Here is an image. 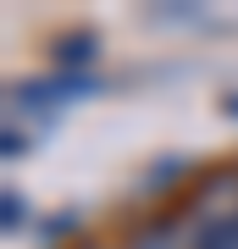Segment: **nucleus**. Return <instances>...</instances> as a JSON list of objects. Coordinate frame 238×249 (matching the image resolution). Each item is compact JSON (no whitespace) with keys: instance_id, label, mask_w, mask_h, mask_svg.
I'll use <instances>...</instances> for the list:
<instances>
[{"instance_id":"7ed1b4c3","label":"nucleus","mask_w":238,"mask_h":249,"mask_svg":"<svg viewBox=\"0 0 238 249\" xmlns=\"http://www.w3.org/2000/svg\"><path fill=\"white\" fill-rule=\"evenodd\" d=\"M94 55H100V39H94V34H72V39H61V45H55V61H61V72H83Z\"/></svg>"},{"instance_id":"39448f33","label":"nucleus","mask_w":238,"mask_h":249,"mask_svg":"<svg viewBox=\"0 0 238 249\" xmlns=\"http://www.w3.org/2000/svg\"><path fill=\"white\" fill-rule=\"evenodd\" d=\"M188 238H194V249H238V216L233 222H200Z\"/></svg>"},{"instance_id":"f03ea898","label":"nucleus","mask_w":238,"mask_h":249,"mask_svg":"<svg viewBox=\"0 0 238 249\" xmlns=\"http://www.w3.org/2000/svg\"><path fill=\"white\" fill-rule=\"evenodd\" d=\"M39 89L55 100V106H72V100H94L106 94V83L94 78V72H55V78H39Z\"/></svg>"},{"instance_id":"20e7f679","label":"nucleus","mask_w":238,"mask_h":249,"mask_svg":"<svg viewBox=\"0 0 238 249\" xmlns=\"http://www.w3.org/2000/svg\"><path fill=\"white\" fill-rule=\"evenodd\" d=\"M128 249H194V238H183L177 222H150L144 232H133Z\"/></svg>"},{"instance_id":"0eeeda50","label":"nucleus","mask_w":238,"mask_h":249,"mask_svg":"<svg viewBox=\"0 0 238 249\" xmlns=\"http://www.w3.org/2000/svg\"><path fill=\"white\" fill-rule=\"evenodd\" d=\"M0 150H6V155H28V127L6 122V133H0Z\"/></svg>"},{"instance_id":"f257e3e1","label":"nucleus","mask_w":238,"mask_h":249,"mask_svg":"<svg viewBox=\"0 0 238 249\" xmlns=\"http://www.w3.org/2000/svg\"><path fill=\"white\" fill-rule=\"evenodd\" d=\"M194 216L200 222H233L238 216V172H216L211 188L194 194Z\"/></svg>"},{"instance_id":"423d86ee","label":"nucleus","mask_w":238,"mask_h":249,"mask_svg":"<svg viewBox=\"0 0 238 249\" xmlns=\"http://www.w3.org/2000/svg\"><path fill=\"white\" fill-rule=\"evenodd\" d=\"M22 222H28V199L17 194V188H6V194H0V227H6V232H22Z\"/></svg>"}]
</instances>
